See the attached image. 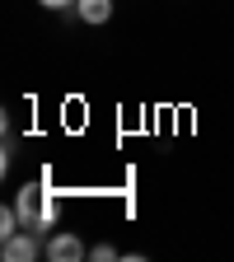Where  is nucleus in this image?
<instances>
[{"mask_svg":"<svg viewBox=\"0 0 234 262\" xmlns=\"http://www.w3.org/2000/svg\"><path fill=\"white\" fill-rule=\"evenodd\" d=\"M14 206H19L24 229H33V234H47V229H56L61 196L47 187V173H42L38 183H24V187H19V196H14Z\"/></svg>","mask_w":234,"mask_h":262,"instance_id":"1","label":"nucleus"},{"mask_svg":"<svg viewBox=\"0 0 234 262\" xmlns=\"http://www.w3.org/2000/svg\"><path fill=\"white\" fill-rule=\"evenodd\" d=\"M42 248H38V234L33 229H19V234H10L5 244H0V257L5 262H33Z\"/></svg>","mask_w":234,"mask_h":262,"instance_id":"2","label":"nucleus"},{"mask_svg":"<svg viewBox=\"0 0 234 262\" xmlns=\"http://www.w3.org/2000/svg\"><path fill=\"white\" fill-rule=\"evenodd\" d=\"M84 253H89V248H84V244H80V239L71 234V229H61V234H52V244H47V257H52V262H80Z\"/></svg>","mask_w":234,"mask_h":262,"instance_id":"3","label":"nucleus"},{"mask_svg":"<svg viewBox=\"0 0 234 262\" xmlns=\"http://www.w3.org/2000/svg\"><path fill=\"white\" fill-rule=\"evenodd\" d=\"M75 10H80L84 24H108V19H113V0H80Z\"/></svg>","mask_w":234,"mask_h":262,"instance_id":"4","label":"nucleus"},{"mask_svg":"<svg viewBox=\"0 0 234 262\" xmlns=\"http://www.w3.org/2000/svg\"><path fill=\"white\" fill-rule=\"evenodd\" d=\"M89 257H98V262H108V257H117V248H113V244H98V248H89Z\"/></svg>","mask_w":234,"mask_h":262,"instance_id":"5","label":"nucleus"},{"mask_svg":"<svg viewBox=\"0 0 234 262\" xmlns=\"http://www.w3.org/2000/svg\"><path fill=\"white\" fill-rule=\"evenodd\" d=\"M42 10H66V5H80V0H38Z\"/></svg>","mask_w":234,"mask_h":262,"instance_id":"6","label":"nucleus"}]
</instances>
